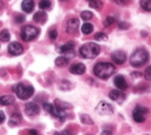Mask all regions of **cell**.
Segmentation results:
<instances>
[{
    "mask_svg": "<svg viewBox=\"0 0 151 135\" xmlns=\"http://www.w3.org/2000/svg\"><path fill=\"white\" fill-rule=\"evenodd\" d=\"M116 72V66L110 62H99L94 66L93 73L98 78L108 79Z\"/></svg>",
    "mask_w": 151,
    "mask_h": 135,
    "instance_id": "6da1fadb",
    "label": "cell"
},
{
    "mask_svg": "<svg viewBox=\"0 0 151 135\" xmlns=\"http://www.w3.org/2000/svg\"><path fill=\"white\" fill-rule=\"evenodd\" d=\"M101 52V47L94 42H87L80 47V55L87 59H92L97 57Z\"/></svg>",
    "mask_w": 151,
    "mask_h": 135,
    "instance_id": "7a4b0ae2",
    "label": "cell"
},
{
    "mask_svg": "<svg viewBox=\"0 0 151 135\" xmlns=\"http://www.w3.org/2000/svg\"><path fill=\"white\" fill-rule=\"evenodd\" d=\"M149 59V54L145 49H137L130 56V64L134 68L145 64Z\"/></svg>",
    "mask_w": 151,
    "mask_h": 135,
    "instance_id": "3957f363",
    "label": "cell"
},
{
    "mask_svg": "<svg viewBox=\"0 0 151 135\" xmlns=\"http://www.w3.org/2000/svg\"><path fill=\"white\" fill-rule=\"evenodd\" d=\"M13 91L17 94L20 99H28L34 94V88L32 85H24V83H17L13 87Z\"/></svg>",
    "mask_w": 151,
    "mask_h": 135,
    "instance_id": "277c9868",
    "label": "cell"
},
{
    "mask_svg": "<svg viewBox=\"0 0 151 135\" xmlns=\"http://www.w3.org/2000/svg\"><path fill=\"white\" fill-rule=\"evenodd\" d=\"M39 35V28L34 26H24L21 30V38L24 41H32Z\"/></svg>",
    "mask_w": 151,
    "mask_h": 135,
    "instance_id": "5b68a950",
    "label": "cell"
},
{
    "mask_svg": "<svg viewBox=\"0 0 151 135\" xmlns=\"http://www.w3.org/2000/svg\"><path fill=\"white\" fill-rule=\"evenodd\" d=\"M149 113V110L148 108L146 107H143V106H137L132 112V118L133 120L137 121V123H144L146 117L145 115Z\"/></svg>",
    "mask_w": 151,
    "mask_h": 135,
    "instance_id": "8992f818",
    "label": "cell"
},
{
    "mask_svg": "<svg viewBox=\"0 0 151 135\" xmlns=\"http://www.w3.org/2000/svg\"><path fill=\"white\" fill-rule=\"evenodd\" d=\"M96 112L101 115H111L113 113V107L106 101H101L96 108Z\"/></svg>",
    "mask_w": 151,
    "mask_h": 135,
    "instance_id": "52a82bcc",
    "label": "cell"
},
{
    "mask_svg": "<svg viewBox=\"0 0 151 135\" xmlns=\"http://www.w3.org/2000/svg\"><path fill=\"white\" fill-rule=\"evenodd\" d=\"M24 111H25V114L28 116H36V115L40 113V107L36 102H28V104H25Z\"/></svg>",
    "mask_w": 151,
    "mask_h": 135,
    "instance_id": "ba28073f",
    "label": "cell"
},
{
    "mask_svg": "<svg viewBox=\"0 0 151 135\" xmlns=\"http://www.w3.org/2000/svg\"><path fill=\"white\" fill-rule=\"evenodd\" d=\"M79 26H80V21H79L78 18H71L67 21V24H66V32L68 34H75L77 33L79 28Z\"/></svg>",
    "mask_w": 151,
    "mask_h": 135,
    "instance_id": "9c48e42d",
    "label": "cell"
},
{
    "mask_svg": "<svg viewBox=\"0 0 151 135\" xmlns=\"http://www.w3.org/2000/svg\"><path fill=\"white\" fill-rule=\"evenodd\" d=\"M109 98H110L111 100H113V101H116L118 104H122L124 100H125L126 98V95L124 94V93L122 92L121 90H112L110 91V93H109Z\"/></svg>",
    "mask_w": 151,
    "mask_h": 135,
    "instance_id": "30bf717a",
    "label": "cell"
},
{
    "mask_svg": "<svg viewBox=\"0 0 151 135\" xmlns=\"http://www.w3.org/2000/svg\"><path fill=\"white\" fill-rule=\"evenodd\" d=\"M7 51L11 55L13 56H17L23 53V47L19 42H11L7 47Z\"/></svg>",
    "mask_w": 151,
    "mask_h": 135,
    "instance_id": "8fae6325",
    "label": "cell"
},
{
    "mask_svg": "<svg viewBox=\"0 0 151 135\" xmlns=\"http://www.w3.org/2000/svg\"><path fill=\"white\" fill-rule=\"evenodd\" d=\"M111 59L116 64H123L127 59V56H126V53L123 51H116L111 54Z\"/></svg>",
    "mask_w": 151,
    "mask_h": 135,
    "instance_id": "7c38bea8",
    "label": "cell"
},
{
    "mask_svg": "<svg viewBox=\"0 0 151 135\" xmlns=\"http://www.w3.org/2000/svg\"><path fill=\"white\" fill-rule=\"evenodd\" d=\"M113 82H114V85H116V88H118L119 90H121V91H124V90H126V89L128 88L127 81H126V79L124 78V76H122V75L116 76V77H114V80H113Z\"/></svg>",
    "mask_w": 151,
    "mask_h": 135,
    "instance_id": "4fadbf2b",
    "label": "cell"
},
{
    "mask_svg": "<svg viewBox=\"0 0 151 135\" xmlns=\"http://www.w3.org/2000/svg\"><path fill=\"white\" fill-rule=\"evenodd\" d=\"M73 49H75V42L73 41H68L65 45H61V47L58 49V52H60L61 54L68 55L70 53L71 55H73Z\"/></svg>",
    "mask_w": 151,
    "mask_h": 135,
    "instance_id": "5bb4252c",
    "label": "cell"
},
{
    "mask_svg": "<svg viewBox=\"0 0 151 135\" xmlns=\"http://www.w3.org/2000/svg\"><path fill=\"white\" fill-rule=\"evenodd\" d=\"M69 71L73 74L82 75V74H84L85 71H86V66L83 63H76V64H73V66L69 68Z\"/></svg>",
    "mask_w": 151,
    "mask_h": 135,
    "instance_id": "9a60e30c",
    "label": "cell"
},
{
    "mask_svg": "<svg viewBox=\"0 0 151 135\" xmlns=\"http://www.w3.org/2000/svg\"><path fill=\"white\" fill-rule=\"evenodd\" d=\"M33 19H34V21L38 22V23H44L47 19V15L44 11L41 9V11H38V12H36L35 14H34Z\"/></svg>",
    "mask_w": 151,
    "mask_h": 135,
    "instance_id": "2e32d148",
    "label": "cell"
},
{
    "mask_svg": "<svg viewBox=\"0 0 151 135\" xmlns=\"http://www.w3.org/2000/svg\"><path fill=\"white\" fill-rule=\"evenodd\" d=\"M21 7L25 13H32L35 7V2L34 0H23L21 3Z\"/></svg>",
    "mask_w": 151,
    "mask_h": 135,
    "instance_id": "e0dca14e",
    "label": "cell"
},
{
    "mask_svg": "<svg viewBox=\"0 0 151 135\" xmlns=\"http://www.w3.org/2000/svg\"><path fill=\"white\" fill-rule=\"evenodd\" d=\"M21 120H22L21 115L19 113H15V114H13L12 116H11V118H9V127H16L21 123Z\"/></svg>",
    "mask_w": 151,
    "mask_h": 135,
    "instance_id": "ac0fdd59",
    "label": "cell"
},
{
    "mask_svg": "<svg viewBox=\"0 0 151 135\" xmlns=\"http://www.w3.org/2000/svg\"><path fill=\"white\" fill-rule=\"evenodd\" d=\"M15 102V98L12 95H3L0 97V104L1 106H11Z\"/></svg>",
    "mask_w": 151,
    "mask_h": 135,
    "instance_id": "d6986e66",
    "label": "cell"
},
{
    "mask_svg": "<svg viewBox=\"0 0 151 135\" xmlns=\"http://www.w3.org/2000/svg\"><path fill=\"white\" fill-rule=\"evenodd\" d=\"M55 104H56V107H58L61 110H64V111L67 110V109H71V108H73V106H71L70 104H67V102H64V101L59 100V99L55 100Z\"/></svg>",
    "mask_w": 151,
    "mask_h": 135,
    "instance_id": "ffe728a7",
    "label": "cell"
},
{
    "mask_svg": "<svg viewBox=\"0 0 151 135\" xmlns=\"http://www.w3.org/2000/svg\"><path fill=\"white\" fill-rule=\"evenodd\" d=\"M81 30H82V33L84 34V35H89V34L93 31V26H92L91 23L86 22V23H84L82 26V28H81Z\"/></svg>",
    "mask_w": 151,
    "mask_h": 135,
    "instance_id": "44dd1931",
    "label": "cell"
},
{
    "mask_svg": "<svg viewBox=\"0 0 151 135\" xmlns=\"http://www.w3.org/2000/svg\"><path fill=\"white\" fill-rule=\"evenodd\" d=\"M68 61H69L68 57H58V58H56V60H55V63L58 66H63L68 63Z\"/></svg>",
    "mask_w": 151,
    "mask_h": 135,
    "instance_id": "7402d4cb",
    "label": "cell"
},
{
    "mask_svg": "<svg viewBox=\"0 0 151 135\" xmlns=\"http://www.w3.org/2000/svg\"><path fill=\"white\" fill-rule=\"evenodd\" d=\"M89 7L96 9H101L102 7H103V1L102 0H90Z\"/></svg>",
    "mask_w": 151,
    "mask_h": 135,
    "instance_id": "603a6c76",
    "label": "cell"
},
{
    "mask_svg": "<svg viewBox=\"0 0 151 135\" xmlns=\"http://www.w3.org/2000/svg\"><path fill=\"white\" fill-rule=\"evenodd\" d=\"M139 4L142 9H145L146 12H151V0H141Z\"/></svg>",
    "mask_w": 151,
    "mask_h": 135,
    "instance_id": "cb8c5ba5",
    "label": "cell"
},
{
    "mask_svg": "<svg viewBox=\"0 0 151 135\" xmlns=\"http://www.w3.org/2000/svg\"><path fill=\"white\" fill-rule=\"evenodd\" d=\"M9 38H11V35H9V32L7 30H2L0 32V41L6 42L9 40Z\"/></svg>",
    "mask_w": 151,
    "mask_h": 135,
    "instance_id": "d4e9b609",
    "label": "cell"
},
{
    "mask_svg": "<svg viewBox=\"0 0 151 135\" xmlns=\"http://www.w3.org/2000/svg\"><path fill=\"white\" fill-rule=\"evenodd\" d=\"M52 5L50 0H40V2H39V7H40L42 11L44 9H48Z\"/></svg>",
    "mask_w": 151,
    "mask_h": 135,
    "instance_id": "484cf974",
    "label": "cell"
},
{
    "mask_svg": "<svg viewBox=\"0 0 151 135\" xmlns=\"http://www.w3.org/2000/svg\"><path fill=\"white\" fill-rule=\"evenodd\" d=\"M92 17H93V15H92V13L89 12V11H84V12L81 13V18H82L83 20H85V21L90 20Z\"/></svg>",
    "mask_w": 151,
    "mask_h": 135,
    "instance_id": "4316f807",
    "label": "cell"
},
{
    "mask_svg": "<svg viewBox=\"0 0 151 135\" xmlns=\"http://www.w3.org/2000/svg\"><path fill=\"white\" fill-rule=\"evenodd\" d=\"M94 39L99 41H106L107 40V35L105 33H102V32H99L94 35Z\"/></svg>",
    "mask_w": 151,
    "mask_h": 135,
    "instance_id": "83f0119b",
    "label": "cell"
},
{
    "mask_svg": "<svg viewBox=\"0 0 151 135\" xmlns=\"http://www.w3.org/2000/svg\"><path fill=\"white\" fill-rule=\"evenodd\" d=\"M81 121L83 123H87V125H92L93 123V120L89 117V115L87 114H84V115H81Z\"/></svg>",
    "mask_w": 151,
    "mask_h": 135,
    "instance_id": "f1b7e54d",
    "label": "cell"
},
{
    "mask_svg": "<svg viewBox=\"0 0 151 135\" xmlns=\"http://www.w3.org/2000/svg\"><path fill=\"white\" fill-rule=\"evenodd\" d=\"M144 76H145V79H146V80L151 81V66H148V68L145 70Z\"/></svg>",
    "mask_w": 151,
    "mask_h": 135,
    "instance_id": "f546056e",
    "label": "cell"
},
{
    "mask_svg": "<svg viewBox=\"0 0 151 135\" xmlns=\"http://www.w3.org/2000/svg\"><path fill=\"white\" fill-rule=\"evenodd\" d=\"M113 22H114V19H113V17L107 16L106 20L104 21V24H105V26H112Z\"/></svg>",
    "mask_w": 151,
    "mask_h": 135,
    "instance_id": "4dcf8cb0",
    "label": "cell"
},
{
    "mask_svg": "<svg viewBox=\"0 0 151 135\" xmlns=\"http://www.w3.org/2000/svg\"><path fill=\"white\" fill-rule=\"evenodd\" d=\"M57 36H58V33H57V31L56 30H50V39H52V40H55V39H56L57 38Z\"/></svg>",
    "mask_w": 151,
    "mask_h": 135,
    "instance_id": "1f68e13d",
    "label": "cell"
},
{
    "mask_svg": "<svg viewBox=\"0 0 151 135\" xmlns=\"http://www.w3.org/2000/svg\"><path fill=\"white\" fill-rule=\"evenodd\" d=\"M15 20H16L17 22H19V23H22V22L25 20V17H24L23 15H17Z\"/></svg>",
    "mask_w": 151,
    "mask_h": 135,
    "instance_id": "d6a6232c",
    "label": "cell"
},
{
    "mask_svg": "<svg viewBox=\"0 0 151 135\" xmlns=\"http://www.w3.org/2000/svg\"><path fill=\"white\" fill-rule=\"evenodd\" d=\"M130 24L129 23H126V22H120L119 23V28H122V30H126V28H129Z\"/></svg>",
    "mask_w": 151,
    "mask_h": 135,
    "instance_id": "836d02e7",
    "label": "cell"
},
{
    "mask_svg": "<svg viewBox=\"0 0 151 135\" xmlns=\"http://www.w3.org/2000/svg\"><path fill=\"white\" fill-rule=\"evenodd\" d=\"M113 2L119 5H124L125 4V0H113Z\"/></svg>",
    "mask_w": 151,
    "mask_h": 135,
    "instance_id": "e575fe53",
    "label": "cell"
},
{
    "mask_svg": "<svg viewBox=\"0 0 151 135\" xmlns=\"http://www.w3.org/2000/svg\"><path fill=\"white\" fill-rule=\"evenodd\" d=\"M4 119H5L4 113H3L2 111H0V123H2L3 121H4Z\"/></svg>",
    "mask_w": 151,
    "mask_h": 135,
    "instance_id": "d590c367",
    "label": "cell"
},
{
    "mask_svg": "<svg viewBox=\"0 0 151 135\" xmlns=\"http://www.w3.org/2000/svg\"><path fill=\"white\" fill-rule=\"evenodd\" d=\"M29 133H31V134H37V131H36V130H31V131H29Z\"/></svg>",
    "mask_w": 151,
    "mask_h": 135,
    "instance_id": "8d00e7d4",
    "label": "cell"
},
{
    "mask_svg": "<svg viewBox=\"0 0 151 135\" xmlns=\"http://www.w3.org/2000/svg\"><path fill=\"white\" fill-rule=\"evenodd\" d=\"M2 9H3V2L1 1V0H0V11H1Z\"/></svg>",
    "mask_w": 151,
    "mask_h": 135,
    "instance_id": "74e56055",
    "label": "cell"
},
{
    "mask_svg": "<svg viewBox=\"0 0 151 135\" xmlns=\"http://www.w3.org/2000/svg\"><path fill=\"white\" fill-rule=\"evenodd\" d=\"M103 134H111V132H109V131H104Z\"/></svg>",
    "mask_w": 151,
    "mask_h": 135,
    "instance_id": "f35d334b",
    "label": "cell"
},
{
    "mask_svg": "<svg viewBox=\"0 0 151 135\" xmlns=\"http://www.w3.org/2000/svg\"><path fill=\"white\" fill-rule=\"evenodd\" d=\"M61 1H65V0H61Z\"/></svg>",
    "mask_w": 151,
    "mask_h": 135,
    "instance_id": "ab89813d",
    "label": "cell"
},
{
    "mask_svg": "<svg viewBox=\"0 0 151 135\" xmlns=\"http://www.w3.org/2000/svg\"><path fill=\"white\" fill-rule=\"evenodd\" d=\"M88 1H90V0H88Z\"/></svg>",
    "mask_w": 151,
    "mask_h": 135,
    "instance_id": "60d3db41",
    "label": "cell"
}]
</instances>
